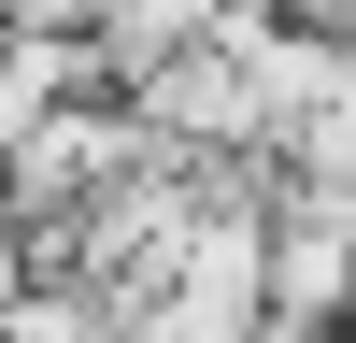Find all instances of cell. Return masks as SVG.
Listing matches in <instances>:
<instances>
[{
  "label": "cell",
  "instance_id": "cell-1",
  "mask_svg": "<svg viewBox=\"0 0 356 343\" xmlns=\"http://www.w3.org/2000/svg\"><path fill=\"white\" fill-rule=\"evenodd\" d=\"M257 257H271V343H328L342 314H356V200L271 172V200H257Z\"/></svg>",
  "mask_w": 356,
  "mask_h": 343
}]
</instances>
